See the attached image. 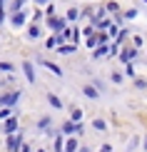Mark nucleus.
I'll return each instance as SVG.
<instances>
[{
    "label": "nucleus",
    "instance_id": "obj_4",
    "mask_svg": "<svg viewBox=\"0 0 147 152\" xmlns=\"http://www.w3.org/2000/svg\"><path fill=\"white\" fill-rule=\"evenodd\" d=\"M23 70H25V77H28L30 82H35V72H33V65H30V62H28V60H25V62H23Z\"/></svg>",
    "mask_w": 147,
    "mask_h": 152
},
{
    "label": "nucleus",
    "instance_id": "obj_9",
    "mask_svg": "<svg viewBox=\"0 0 147 152\" xmlns=\"http://www.w3.org/2000/svg\"><path fill=\"white\" fill-rule=\"evenodd\" d=\"M50 28H53V30H67L65 28V20H55V18L50 20Z\"/></svg>",
    "mask_w": 147,
    "mask_h": 152
},
{
    "label": "nucleus",
    "instance_id": "obj_6",
    "mask_svg": "<svg viewBox=\"0 0 147 152\" xmlns=\"http://www.w3.org/2000/svg\"><path fill=\"white\" fill-rule=\"evenodd\" d=\"M135 55H137V50H125V53L120 55V60H122V62H130L132 58H135Z\"/></svg>",
    "mask_w": 147,
    "mask_h": 152
},
{
    "label": "nucleus",
    "instance_id": "obj_29",
    "mask_svg": "<svg viewBox=\"0 0 147 152\" xmlns=\"http://www.w3.org/2000/svg\"><path fill=\"white\" fill-rule=\"evenodd\" d=\"M145 150H147V137H145Z\"/></svg>",
    "mask_w": 147,
    "mask_h": 152
},
{
    "label": "nucleus",
    "instance_id": "obj_3",
    "mask_svg": "<svg viewBox=\"0 0 147 152\" xmlns=\"http://www.w3.org/2000/svg\"><path fill=\"white\" fill-rule=\"evenodd\" d=\"M18 97H20V92H10L8 97H0V105L8 107V105H12V102H18Z\"/></svg>",
    "mask_w": 147,
    "mask_h": 152
},
{
    "label": "nucleus",
    "instance_id": "obj_25",
    "mask_svg": "<svg viewBox=\"0 0 147 152\" xmlns=\"http://www.w3.org/2000/svg\"><path fill=\"white\" fill-rule=\"evenodd\" d=\"M100 152H112V147H110V145H102V147H100Z\"/></svg>",
    "mask_w": 147,
    "mask_h": 152
},
{
    "label": "nucleus",
    "instance_id": "obj_32",
    "mask_svg": "<svg viewBox=\"0 0 147 152\" xmlns=\"http://www.w3.org/2000/svg\"><path fill=\"white\" fill-rule=\"evenodd\" d=\"M3 3H5V0H3Z\"/></svg>",
    "mask_w": 147,
    "mask_h": 152
},
{
    "label": "nucleus",
    "instance_id": "obj_22",
    "mask_svg": "<svg viewBox=\"0 0 147 152\" xmlns=\"http://www.w3.org/2000/svg\"><path fill=\"white\" fill-rule=\"evenodd\" d=\"M112 82H117V85H120V82H122V75H120V72H115V75H112Z\"/></svg>",
    "mask_w": 147,
    "mask_h": 152
},
{
    "label": "nucleus",
    "instance_id": "obj_20",
    "mask_svg": "<svg viewBox=\"0 0 147 152\" xmlns=\"http://www.w3.org/2000/svg\"><path fill=\"white\" fill-rule=\"evenodd\" d=\"M67 18H70V20H78V18H80V10H67Z\"/></svg>",
    "mask_w": 147,
    "mask_h": 152
},
{
    "label": "nucleus",
    "instance_id": "obj_11",
    "mask_svg": "<svg viewBox=\"0 0 147 152\" xmlns=\"http://www.w3.org/2000/svg\"><path fill=\"white\" fill-rule=\"evenodd\" d=\"M57 53H60V55H70V53H75V45H60Z\"/></svg>",
    "mask_w": 147,
    "mask_h": 152
},
{
    "label": "nucleus",
    "instance_id": "obj_8",
    "mask_svg": "<svg viewBox=\"0 0 147 152\" xmlns=\"http://www.w3.org/2000/svg\"><path fill=\"white\" fill-rule=\"evenodd\" d=\"M48 100H50V105H53V107H55V110H62V102H60V100H57V97H55V95H53V92H48Z\"/></svg>",
    "mask_w": 147,
    "mask_h": 152
},
{
    "label": "nucleus",
    "instance_id": "obj_17",
    "mask_svg": "<svg viewBox=\"0 0 147 152\" xmlns=\"http://www.w3.org/2000/svg\"><path fill=\"white\" fill-rule=\"evenodd\" d=\"M65 150H67V152H75V150H78V142H75V140H67Z\"/></svg>",
    "mask_w": 147,
    "mask_h": 152
},
{
    "label": "nucleus",
    "instance_id": "obj_12",
    "mask_svg": "<svg viewBox=\"0 0 147 152\" xmlns=\"http://www.w3.org/2000/svg\"><path fill=\"white\" fill-rule=\"evenodd\" d=\"M110 50H107V42H102V45L97 48V53H95V58H102V55H107Z\"/></svg>",
    "mask_w": 147,
    "mask_h": 152
},
{
    "label": "nucleus",
    "instance_id": "obj_1",
    "mask_svg": "<svg viewBox=\"0 0 147 152\" xmlns=\"http://www.w3.org/2000/svg\"><path fill=\"white\" fill-rule=\"evenodd\" d=\"M80 130H82V127H80V122H72V120L62 125V132H65V135H75V132H80Z\"/></svg>",
    "mask_w": 147,
    "mask_h": 152
},
{
    "label": "nucleus",
    "instance_id": "obj_5",
    "mask_svg": "<svg viewBox=\"0 0 147 152\" xmlns=\"http://www.w3.org/2000/svg\"><path fill=\"white\" fill-rule=\"evenodd\" d=\"M15 127H18V120H15V117L5 120V135H10V132H15Z\"/></svg>",
    "mask_w": 147,
    "mask_h": 152
},
{
    "label": "nucleus",
    "instance_id": "obj_21",
    "mask_svg": "<svg viewBox=\"0 0 147 152\" xmlns=\"http://www.w3.org/2000/svg\"><path fill=\"white\" fill-rule=\"evenodd\" d=\"M80 117H82V110H72V122H80Z\"/></svg>",
    "mask_w": 147,
    "mask_h": 152
},
{
    "label": "nucleus",
    "instance_id": "obj_31",
    "mask_svg": "<svg viewBox=\"0 0 147 152\" xmlns=\"http://www.w3.org/2000/svg\"><path fill=\"white\" fill-rule=\"evenodd\" d=\"M145 3H147V0H145Z\"/></svg>",
    "mask_w": 147,
    "mask_h": 152
},
{
    "label": "nucleus",
    "instance_id": "obj_23",
    "mask_svg": "<svg viewBox=\"0 0 147 152\" xmlns=\"http://www.w3.org/2000/svg\"><path fill=\"white\" fill-rule=\"evenodd\" d=\"M55 150H57V152H62V140H60V137H57V142H55Z\"/></svg>",
    "mask_w": 147,
    "mask_h": 152
},
{
    "label": "nucleus",
    "instance_id": "obj_14",
    "mask_svg": "<svg viewBox=\"0 0 147 152\" xmlns=\"http://www.w3.org/2000/svg\"><path fill=\"white\" fill-rule=\"evenodd\" d=\"M12 117V110L10 107H3V110H0V120H10Z\"/></svg>",
    "mask_w": 147,
    "mask_h": 152
},
{
    "label": "nucleus",
    "instance_id": "obj_13",
    "mask_svg": "<svg viewBox=\"0 0 147 152\" xmlns=\"http://www.w3.org/2000/svg\"><path fill=\"white\" fill-rule=\"evenodd\" d=\"M8 147H10V152H15L18 147H20V137H12V140L8 142Z\"/></svg>",
    "mask_w": 147,
    "mask_h": 152
},
{
    "label": "nucleus",
    "instance_id": "obj_15",
    "mask_svg": "<svg viewBox=\"0 0 147 152\" xmlns=\"http://www.w3.org/2000/svg\"><path fill=\"white\" fill-rule=\"evenodd\" d=\"M28 37H30V40H35V37H40V30H37L35 25H33V28L28 30Z\"/></svg>",
    "mask_w": 147,
    "mask_h": 152
},
{
    "label": "nucleus",
    "instance_id": "obj_16",
    "mask_svg": "<svg viewBox=\"0 0 147 152\" xmlns=\"http://www.w3.org/2000/svg\"><path fill=\"white\" fill-rule=\"evenodd\" d=\"M37 127H40V130H48V127H50V117H42L40 122H37Z\"/></svg>",
    "mask_w": 147,
    "mask_h": 152
},
{
    "label": "nucleus",
    "instance_id": "obj_27",
    "mask_svg": "<svg viewBox=\"0 0 147 152\" xmlns=\"http://www.w3.org/2000/svg\"><path fill=\"white\" fill-rule=\"evenodd\" d=\"M37 3H40V5H42V3H48V0H37Z\"/></svg>",
    "mask_w": 147,
    "mask_h": 152
},
{
    "label": "nucleus",
    "instance_id": "obj_24",
    "mask_svg": "<svg viewBox=\"0 0 147 152\" xmlns=\"http://www.w3.org/2000/svg\"><path fill=\"white\" fill-rule=\"evenodd\" d=\"M25 3V0H15V3H12V10H18V8H20V5Z\"/></svg>",
    "mask_w": 147,
    "mask_h": 152
},
{
    "label": "nucleus",
    "instance_id": "obj_2",
    "mask_svg": "<svg viewBox=\"0 0 147 152\" xmlns=\"http://www.w3.org/2000/svg\"><path fill=\"white\" fill-rule=\"evenodd\" d=\"M42 65H45V67H48V70L53 72V75H57V77H62V70H60V67L55 65V62H50V60H45V58H42Z\"/></svg>",
    "mask_w": 147,
    "mask_h": 152
},
{
    "label": "nucleus",
    "instance_id": "obj_7",
    "mask_svg": "<svg viewBox=\"0 0 147 152\" xmlns=\"http://www.w3.org/2000/svg\"><path fill=\"white\" fill-rule=\"evenodd\" d=\"M23 23H25V12H15V15H12V25H15V28H20Z\"/></svg>",
    "mask_w": 147,
    "mask_h": 152
},
{
    "label": "nucleus",
    "instance_id": "obj_28",
    "mask_svg": "<svg viewBox=\"0 0 147 152\" xmlns=\"http://www.w3.org/2000/svg\"><path fill=\"white\" fill-rule=\"evenodd\" d=\"M80 152H90V150H85V147H82V150H80Z\"/></svg>",
    "mask_w": 147,
    "mask_h": 152
},
{
    "label": "nucleus",
    "instance_id": "obj_18",
    "mask_svg": "<svg viewBox=\"0 0 147 152\" xmlns=\"http://www.w3.org/2000/svg\"><path fill=\"white\" fill-rule=\"evenodd\" d=\"M92 127H95V130H105L107 125H105V120H95V122H92Z\"/></svg>",
    "mask_w": 147,
    "mask_h": 152
},
{
    "label": "nucleus",
    "instance_id": "obj_19",
    "mask_svg": "<svg viewBox=\"0 0 147 152\" xmlns=\"http://www.w3.org/2000/svg\"><path fill=\"white\" fill-rule=\"evenodd\" d=\"M0 70H3V72H12V65H10V62H0Z\"/></svg>",
    "mask_w": 147,
    "mask_h": 152
},
{
    "label": "nucleus",
    "instance_id": "obj_30",
    "mask_svg": "<svg viewBox=\"0 0 147 152\" xmlns=\"http://www.w3.org/2000/svg\"><path fill=\"white\" fill-rule=\"evenodd\" d=\"M37 152H45V150H37Z\"/></svg>",
    "mask_w": 147,
    "mask_h": 152
},
{
    "label": "nucleus",
    "instance_id": "obj_10",
    "mask_svg": "<svg viewBox=\"0 0 147 152\" xmlns=\"http://www.w3.org/2000/svg\"><path fill=\"white\" fill-rule=\"evenodd\" d=\"M82 92H85V95H87V97H90V100H95V97H97V95H100V90H97V87H85V90H82Z\"/></svg>",
    "mask_w": 147,
    "mask_h": 152
},
{
    "label": "nucleus",
    "instance_id": "obj_26",
    "mask_svg": "<svg viewBox=\"0 0 147 152\" xmlns=\"http://www.w3.org/2000/svg\"><path fill=\"white\" fill-rule=\"evenodd\" d=\"M20 152H30V145H28V142H25V145H23V150H20Z\"/></svg>",
    "mask_w": 147,
    "mask_h": 152
}]
</instances>
